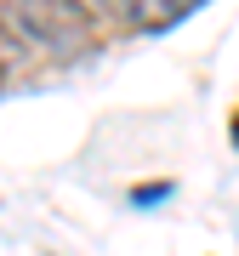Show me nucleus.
<instances>
[{"instance_id": "f257e3e1", "label": "nucleus", "mask_w": 239, "mask_h": 256, "mask_svg": "<svg viewBox=\"0 0 239 256\" xmlns=\"http://www.w3.org/2000/svg\"><path fill=\"white\" fill-rule=\"evenodd\" d=\"M0 28L28 57H80L97 40L86 0H0Z\"/></svg>"}, {"instance_id": "f03ea898", "label": "nucleus", "mask_w": 239, "mask_h": 256, "mask_svg": "<svg viewBox=\"0 0 239 256\" xmlns=\"http://www.w3.org/2000/svg\"><path fill=\"white\" fill-rule=\"evenodd\" d=\"M92 6V18H97V28H142L148 18H142V0H86Z\"/></svg>"}, {"instance_id": "7ed1b4c3", "label": "nucleus", "mask_w": 239, "mask_h": 256, "mask_svg": "<svg viewBox=\"0 0 239 256\" xmlns=\"http://www.w3.org/2000/svg\"><path fill=\"white\" fill-rule=\"evenodd\" d=\"M166 194H171V182H142L137 194H131V200H137V205H160Z\"/></svg>"}, {"instance_id": "20e7f679", "label": "nucleus", "mask_w": 239, "mask_h": 256, "mask_svg": "<svg viewBox=\"0 0 239 256\" xmlns=\"http://www.w3.org/2000/svg\"><path fill=\"white\" fill-rule=\"evenodd\" d=\"M228 137H234V148H239V114H234V126H228Z\"/></svg>"}]
</instances>
